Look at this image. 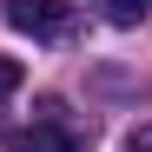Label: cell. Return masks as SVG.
I'll list each match as a JSON object with an SVG mask.
<instances>
[{
    "instance_id": "obj_3",
    "label": "cell",
    "mask_w": 152,
    "mask_h": 152,
    "mask_svg": "<svg viewBox=\"0 0 152 152\" xmlns=\"http://www.w3.org/2000/svg\"><path fill=\"white\" fill-rule=\"evenodd\" d=\"M99 13H106L113 27H139V20L152 13V0H99Z\"/></svg>"
},
{
    "instance_id": "obj_5",
    "label": "cell",
    "mask_w": 152,
    "mask_h": 152,
    "mask_svg": "<svg viewBox=\"0 0 152 152\" xmlns=\"http://www.w3.org/2000/svg\"><path fill=\"white\" fill-rule=\"evenodd\" d=\"M126 152H152V119L139 126V132H132V139H126Z\"/></svg>"
},
{
    "instance_id": "obj_2",
    "label": "cell",
    "mask_w": 152,
    "mask_h": 152,
    "mask_svg": "<svg viewBox=\"0 0 152 152\" xmlns=\"http://www.w3.org/2000/svg\"><path fill=\"white\" fill-rule=\"evenodd\" d=\"M13 152H80V139H73V132H60V126L46 119V126H33V132L20 139Z\"/></svg>"
},
{
    "instance_id": "obj_4",
    "label": "cell",
    "mask_w": 152,
    "mask_h": 152,
    "mask_svg": "<svg viewBox=\"0 0 152 152\" xmlns=\"http://www.w3.org/2000/svg\"><path fill=\"white\" fill-rule=\"evenodd\" d=\"M7 93H20V60L0 53V99H7Z\"/></svg>"
},
{
    "instance_id": "obj_1",
    "label": "cell",
    "mask_w": 152,
    "mask_h": 152,
    "mask_svg": "<svg viewBox=\"0 0 152 152\" xmlns=\"http://www.w3.org/2000/svg\"><path fill=\"white\" fill-rule=\"evenodd\" d=\"M0 13H7V27H20V33H33V40H53V33L66 27L73 0H0Z\"/></svg>"
}]
</instances>
